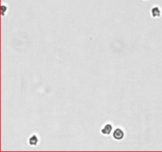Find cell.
I'll return each instance as SVG.
<instances>
[{
    "label": "cell",
    "instance_id": "6",
    "mask_svg": "<svg viewBox=\"0 0 162 152\" xmlns=\"http://www.w3.org/2000/svg\"><path fill=\"white\" fill-rule=\"evenodd\" d=\"M143 1H149V0H143Z\"/></svg>",
    "mask_w": 162,
    "mask_h": 152
},
{
    "label": "cell",
    "instance_id": "4",
    "mask_svg": "<svg viewBox=\"0 0 162 152\" xmlns=\"http://www.w3.org/2000/svg\"><path fill=\"white\" fill-rule=\"evenodd\" d=\"M28 143H29V146H32V147L37 146L39 143V137L37 136L36 134L31 135L28 139Z\"/></svg>",
    "mask_w": 162,
    "mask_h": 152
},
{
    "label": "cell",
    "instance_id": "5",
    "mask_svg": "<svg viewBox=\"0 0 162 152\" xmlns=\"http://www.w3.org/2000/svg\"><path fill=\"white\" fill-rule=\"evenodd\" d=\"M7 5H5V4H3H3L1 5V14H2L3 17L5 16V14H6V12H7Z\"/></svg>",
    "mask_w": 162,
    "mask_h": 152
},
{
    "label": "cell",
    "instance_id": "1",
    "mask_svg": "<svg viewBox=\"0 0 162 152\" xmlns=\"http://www.w3.org/2000/svg\"><path fill=\"white\" fill-rule=\"evenodd\" d=\"M124 136H125V132L123 131V129L120 128V127H118L115 129H114V131H112L113 139L116 140V141L123 140Z\"/></svg>",
    "mask_w": 162,
    "mask_h": 152
},
{
    "label": "cell",
    "instance_id": "2",
    "mask_svg": "<svg viewBox=\"0 0 162 152\" xmlns=\"http://www.w3.org/2000/svg\"><path fill=\"white\" fill-rule=\"evenodd\" d=\"M113 131V125L111 123H106L104 124L102 128H100V133L103 136H110L111 134H112Z\"/></svg>",
    "mask_w": 162,
    "mask_h": 152
},
{
    "label": "cell",
    "instance_id": "3",
    "mask_svg": "<svg viewBox=\"0 0 162 152\" xmlns=\"http://www.w3.org/2000/svg\"><path fill=\"white\" fill-rule=\"evenodd\" d=\"M161 9L158 6H154L150 10V14L154 18H159L161 16Z\"/></svg>",
    "mask_w": 162,
    "mask_h": 152
}]
</instances>
